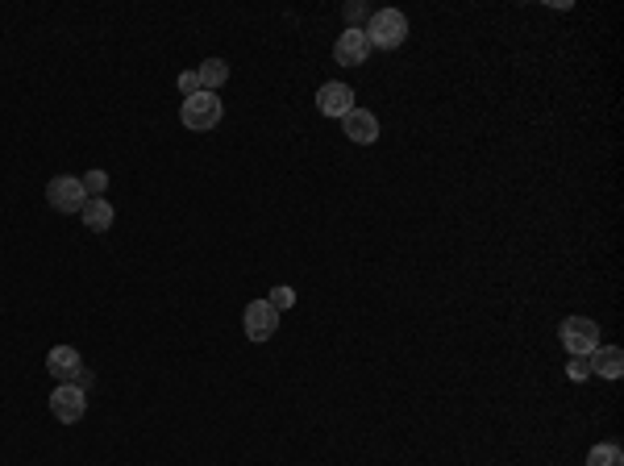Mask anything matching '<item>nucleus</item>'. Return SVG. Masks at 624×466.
Listing matches in <instances>:
<instances>
[{"mask_svg":"<svg viewBox=\"0 0 624 466\" xmlns=\"http://www.w3.org/2000/svg\"><path fill=\"white\" fill-rule=\"evenodd\" d=\"M366 38H371V50H396V46H404V38H408V17H404L399 9L371 13Z\"/></svg>","mask_w":624,"mask_h":466,"instance_id":"f257e3e1","label":"nucleus"},{"mask_svg":"<svg viewBox=\"0 0 624 466\" xmlns=\"http://www.w3.org/2000/svg\"><path fill=\"white\" fill-rule=\"evenodd\" d=\"M221 100H216V92H196V96L183 100V109H179V121L188 125V130L196 133H208L221 125Z\"/></svg>","mask_w":624,"mask_h":466,"instance_id":"f03ea898","label":"nucleus"},{"mask_svg":"<svg viewBox=\"0 0 624 466\" xmlns=\"http://www.w3.org/2000/svg\"><path fill=\"white\" fill-rule=\"evenodd\" d=\"M558 337L574 358H587V354L600 350V325H595L592 316H566L562 329H558Z\"/></svg>","mask_w":624,"mask_h":466,"instance_id":"7ed1b4c3","label":"nucleus"},{"mask_svg":"<svg viewBox=\"0 0 624 466\" xmlns=\"http://www.w3.org/2000/svg\"><path fill=\"white\" fill-rule=\"evenodd\" d=\"M46 200H50L54 213H84L87 192H84V184H79L76 175H59V179L46 184Z\"/></svg>","mask_w":624,"mask_h":466,"instance_id":"20e7f679","label":"nucleus"},{"mask_svg":"<svg viewBox=\"0 0 624 466\" xmlns=\"http://www.w3.org/2000/svg\"><path fill=\"white\" fill-rule=\"evenodd\" d=\"M242 329H246L250 342H271V337L280 334V313L267 300H250L246 313H242Z\"/></svg>","mask_w":624,"mask_h":466,"instance_id":"39448f33","label":"nucleus"},{"mask_svg":"<svg viewBox=\"0 0 624 466\" xmlns=\"http://www.w3.org/2000/svg\"><path fill=\"white\" fill-rule=\"evenodd\" d=\"M334 59L342 67H366V59H371V38H366V30L345 25L334 42Z\"/></svg>","mask_w":624,"mask_h":466,"instance_id":"423d86ee","label":"nucleus"},{"mask_svg":"<svg viewBox=\"0 0 624 466\" xmlns=\"http://www.w3.org/2000/svg\"><path fill=\"white\" fill-rule=\"evenodd\" d=\"M84 408H87V391L76 388V383H59V388L50 391V412L63 425H76L79 416H84Z\"/></svg>","mask_w":624,"mask_h":466,"instance_id":"0eeeda50","label":"nucleus"},{"mask_svg":"<svg viewBox=\"0 0 624 466\" xmlns=\"http://www.w3.org/2000/svg\"><path fill=\"white\" fill-rule=\"evenodd\" d=\"M317 109H321L325 117L342 121L345 113L354 109V87H350V84H321V87H317Z\"/></svg>","mask_w":624,"mask_h":466,"instance_id":"6e6552de","label":"nucleus"},{"mask_svg":"<svg viewBox=\"0 0 624 466\" xmlns=\"http://www.w3.org/2000/svg\"><path fill=\"white\" fill-rule=\"evenodd\" d=\"M46 370H50L59 383H76L79 370H84V358H79L76 346H54L50 354H46Z\"/></svg>","mask_w":624,"mask_h":466,"instance_id":"1a4fd4ad","label":"nucleus"},{"mask_svg":"<svg viewBox=\"0 0 624 466\" xmlns=\"http://www.w3.org/2000/svg\"><path fill=\"white\" fill-rule=\"evenodd\" d=\"M342 130H345V138L358 142V146H371V142H379V121H375V113L358 109V105L342 117Z\"/></svg>","mask_w":624,"mask_h":466,"instance_id":"9d476101","label":"nucleus"},{"mask_svg":"<svg viewBox=\"0 0 624 466\" xmlns=\"http://www.w3.org/2000/svg\"><path fill=\"white\" fill-rule=\"evenodd\" d=\"M587 367L600 379H620L624 375V350L620 346H600L595 354H587Z\"/></svg>","mask_w":624,"mask_h":466,"instance_id":"9b49d317","label":"nucleus"},{"mask_svg":"<svg viewBox=\"0 0 624 466\" xmlns=\"http://www.w3.org/2000/svg\"><path fill=\"white\" fill-rule=\"evenodd\" d=\"M84 225L92 229V233H108L113 229V205H108L105 196H87V205H84Z\"/></svg>","mask_w":624,"mask_h":466,"instance_id":"f8f14e48","label":"nucleus"},{"mask_svg":"<svg viewBox=\"0 0 624 466\" xmlns=\"http://www.w3.org/2000/svg\"><path fill=\"white\" fill-rule=\"evenodd\" d=\"M196 76H200V87H205V92H216V87L229 79V63L225 59H205V63L196 67Z\"/></svg>","mask_w":624,"mask_h":466,"instance_id":"ddd939ff","label":"nucleus"},{"mask_svg":"<svg viewBox=\"0 0 624 466\" xmlns=\"http://www.w3.org/2000/svg\"><path fill=\"white\" fill-rule=\"evenodd\" d=\"M587 466H624V450L620 445H612V442H603L587 454Z\"/></svg>","mask_w":624,"mask_h":466,"instance_id":"4468645a","label":"nucleus"},{"mask_svg":"<svg viewBox=\"0 0 624 466\" xmlns=\"http://www.w3.org/2000/svg\"><path fill=\"white\" fill-rule=\"evenodd\" d=\"M79 184H84V192H87V196H105V187H108V175L96 167V171H87L84 179H79Z\"/></svg>","mask_w":624,"mask_h":466,"instance_id":"2eb2a0df","label":"nucleus"},{"mask_svg":"<svg viewBox=\"0 0 624 466\" xmlns=\"http://www.w3.org/2000/svg\"><path fill=\"white\" fill-rule=\"evenodd\" d=\"M267 304L275 308V313H283V308H291V304H296V292H291V288H275V292L267 296Z\"/></svg>","mask_w":624,"mask_h":466,"instance_id":"dca6fc26","label":"nucleus"},{"mask_svg":"<svg viewBox=\"0 0 624 466\" xmlns=\"http://www.w3.org/2000/svg\"><path fill=\"white\" fill-rule=\"evenodd\" d=\"M179 92H183V100L196 96V92H205V87H200V76H196V71H183V76H179Z\"/></svg>","mask_w":624,"mask_h":466,"instance_id":"f3484780","label":"nucleus"},{"mask_svg":"<svg viewBox=\"0 0 624 466\" xmlns=\"http://www.w3.org/2000/svg\"><path fill=\"white\" fill-rule=\"evenodd\" d=\"M571 379H574V383L592 379V367H587V358H574V362H571Z\"/></svg>","mask_w":624,"mask_h":466,"instance_id":"a211bd4d","label":"nucleus"}]
</instances>
